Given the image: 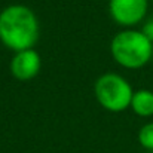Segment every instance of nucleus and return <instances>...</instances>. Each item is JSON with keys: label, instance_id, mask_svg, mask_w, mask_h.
<instances>
[{"label": "nucleus", "instance_id": "3", "mask_svg": "<svg viewBox=\"0 0 153 153\" xmlns=\"http://www.w3.org/2000/svg\"><path fill=\"white\" fill-rule=\"evenodd\" d=\"M94 92L102 108L113 113L126 110L134 94L129 82L116 73L101 74L94 85Z\"/></svg>", "mask_w": 153, "mask_h": 153}, {"label": "nucleus", "instance_id": "8", "mask_svg": "<svg viewBox=\"0 0 153 153\" xmlns=\"http://www.w3.org/2000/svg\"><path fill=\"white\" fill-rule=\"evenodd\" d=\"M141 33L153 43V18L144 22V25H143V28H141Z\"/></svg>", "mask_w": 153, "mask_h": 153}, {"label": "nucleus", "instance_id": "4", "mask_svg": "<svg viewBox=\"0 0 153 153\" xmlns=\"http://www.w3.org/2000/svg\"><path fill=\"white\" fill-rule=\"evenodd\" d=\"M149 0H110L108 12L114 22L123 27H132L141 22L147 13Z\"/></svg>", "mask_w": 153, "mask_h": 153}, {"label": "nucleus", "instance_id": "2", "mask_svg": "<svg viewBox=\"0 0 153 153\" xmlns=\"http://www.w3.org/2000/svg\"><path fill=\"white\" fill-rule=\"evenodd\" d=\"M110 52L119 65L135 70L144 67L153 58V43L141 30L126 28L114 34L110 43Z\"/></svg>", "mask_w": 153, "mask_h": 153}, {"label": "nucleus", "instance_id": "5", "mask_svg": "<svg viewBox=\"0 0 153 153\" xmlns=\"http://www.w3.org/2000/svg\"><path fill=\"white\" fill-rule=\"evenodd\" d=\"M10 73L18 80H31L34 79L42 67V58L34 49L15 52L10 59Z\"/></svg>", "mask_w": 153, "mask_h": 153}, {"label": "nucleus", "instance_id": "7", "mask_svg": "<svg viewBox=\"0 0 153 153\" xmlns=\"http://www.w3.org/2000/svg\"><path fill=\"white\" fill-rule=\"evenodd\" d=\"M138 143L147 149L153 150V122H149L146 125H143L138 131Z\"/></svg>", "mask_w": 153, "mask_h": 153}, {"label": "nucleus", "instance_id": "1", "mask_svg": "<svg viewBox=\"0 0 153 153\" xmlns=\"http://www.w3.org/2000/svg\"><path fill=\"white\" fill-rule=\"evenodd\" d=\"M40 27L36 13L24 4H10L0 12V42L10 51L33 49Z\"/></svg>", "mask_w": 153, "mask_h": 153}, {"label": "nucleus", "instance_id": "9", "mask_svg": "<svg viewBox=\"0 0 153 153\" xmlns=\"http://www.w3.org/2000/svg\"><path fill=\"white\" fill-rule=\"evenodd\" d=\"M149 1H153V0H149Z\"/></svg>", "mask_w": 153, "mask_h": 153}, {"label": "nucleus", "instance_id": "6", "mask_svg": "<svg viewBox=\"0 0 153 153\" xmlns=\"http://www.w3.org/2000/svg\"><path fill=\"white\" fill-rule=\"evenodd\" d=\"M129 107L132 111L141 117L153 116V92L149 89H140L132 94Z\"/></svg>", "mask_w": 153, "mask_h": 153}]
</instances>
